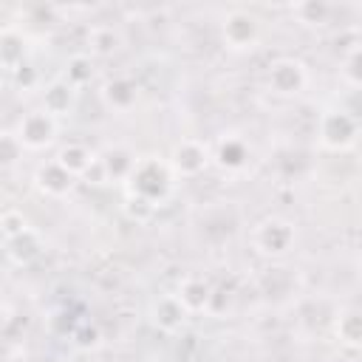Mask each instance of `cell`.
I'll list each match as a JSON object with an SVG mask.
<instances>
[{"label": "cell", "mask_w": 362, "mask_h": 362, "mask_svg": "<svg viewBox=\"0 0 362 362\" xmlns=\"http://www.w3.org/2000/svg\"><path fill=\"white\" fill-rule=\"evenodd\" d=\"M173 178H175V173H173L170 161L156 158V156H144V158H139V164H136V170L124 187H127V195H139V198L150 201L153 206H158L170 195Z\"/></svg>", "instance_id": "1"}, {"label": "cell", "mask_w": 362, "mask_h": 362, "mask_svg": "<svg viewBox=\"0 0 362 362\" xmlns=\"http://www.w3.org/2000/svg\"><path fill=\"white\" fill-rule=\"evenodd\" d=\"M263 37V25H260V17L252 14L249 8H229L221 20V40L229 51L235 54H243V51H252L257 48Z\"/></svg>", "instance_id": "2"}, {"label": "cell", "mask_w": 362, "mask_h": 362, "mask_svg": "<svg viewBox=\"0 0 362 362\" xmlns=\"http://www.w3.org/2000/svg\"><path fill=\"white\" fill-rule=\"evenodd\" d=\"M252 243H255V249H257L260 255H266V257H283V255H288V252L294 249V243H297V229H294L291 221L272 215V218H263V221L255 226Z\"/></svg>", "instance_id": "3"}, {"label": "cell", "mask_w": 362, "mask_h": 362, "mask_svg": "<svg viewBox=\"0 0 362 362\" xmlns=\"http://www.w3.org/2000/svg\"><path fill=\"white\" fill-rule=\"evenodd\" d=\"M14 136H17V141L23 144V150H31V153L45 150V147H51V144L57 141V136H59V119L51 116L48 110H42V107H40V110H28V113L17 122Z\"/></svg>", "instance_id": "4"}, {"label": "cell", "mask_w": 362, "mask_h": 362, "mask_svg": "<svg viewBox=\"0 0 362 362\" xmlns=\"http://www.w3.org/2000/svg\"><path fill=\"white\" fill-rule=\"evenodd\" d=\"M266 85L277 96H297L308 88V65L297 57H280L269 65Z\"/></svg>", "instance_id": "5"}, {"label": "cell", "mask_w": 362, "mask_h": 362, "mask_svg": "<svg viewBox=\"0 0 362 362\" xmlns=\"http://www.w3.org/2000/svg\"><path fill=\"white\" fill-rule=\"evenodd\" d=\"M356 133H359V124L351 113L345 110H325L320 116V124H317V139L325 150H348L354 141H356Z\"/></svg>", "instance_id": "6"}, {"label": "cell", "mask_w": 362, "mask_h": 362, "mask_svg": "<svg viewBox=\"0 0 362 362\" xmlns=\"http://www.w3.org/2000/svg\"><path fill=\"white\" fill-rule=\"evenodd\" d=\"M167 161H170V167H173L175 175L195 178V175H201V173L209 167L212 153H209V147H206L204 141H198V139H181V141L173 147V153H170Z\"/></svg>", "instance_id": "7"}, {"label": "cell", "mask_w": 362, "mask_h": 362, "mask_svg": "<svg viewBox=\"0 0 362 362\" xmlns=\"http://www.w3.org/2000/svg\"><path fill=\"white\" fill-rule=\"evenodd\" d=\"M175 300L187 308V314H201V311H209L212 308V300H215V288L206 277H198V274H187L178 286H175Z\"/></svg>", "instance_id": "8"}, {"label": "cell", "mask_w": 362, "mask_h": 362, "mask_svg": "<svg viewBox=\"0 0 362 362\" xmlns=\"http://www.w3.org/2000/svg\"><path fill=\"white\" fill-rule=\"evenodd\" d=\"M74 181H76V178H74L57 158L40 164V167L34 170V187H37V192L45 195V198H65V195L74 189Z\"/></svg>", "instance_id": "9"}, {"label": "cell", "mask_w": 362, "mask_h": 362, "mask_svg": "<svg viewBox=\"0 0 362 362\" xmlns=\"http://www.w3.org/2000/svg\"><path fill=\"white\" fill-rule=\"evenodd\" d=\"M99 96H102V102H105L110 110L127 113V110H133L136 102H139V85H136L130 76H110V79L102 82Z\"/></svg>", "instance_id": "10"}, {"label": "cell", "mask_w": 362, "mask_h": 362, "mask_svg": "<svg viewBox=\"0 0 362 362\" xmlns=\"http://www.w3.org/2000/svg\"><path fill=\"white\" fill-rule=\"evenodd\" d=\"M150 320H153V325H156L161 334H178V331L187 325L189 314H187V308L175 300V294H164V297H158V300L150 305Z\"/></svg>", "instance_id": "11"}, {"label": "cell", "mask_w": 362, "mask_h": 362, "mask_svg": "<svg viewBox=\"0 0 362 362\" xmlns=\"http://www.w3.org/2000/svg\"><path fill=\"white\" fill-rule=\"evenodd\" d=\"M212 161L226 170V173H240L249 164V144L240 136H221L215 150H212Z\"/></svg>", "instance_id": "12"}, {"label": "cell", "mask_w": 362, "mask_h": 362, "mask_svg": "<svg viewBox=\"0 0 362 362\" xmlns=\"http://www.w3.org/2000/svg\"><path fill=\"white\" fill-rule=\"evenodd\" d=\"M85 42H88L90 57L107 59V57H113V54L122 51L124 37H122V31H119L116 25H110V23H99V25H90V28H88Z\"/></svg>", "instance_id": "13"}, {"label": "cell", "mask_w": 362, "mask_h": 362, "mask_svg": "<svg viewBox=\"0 0 362 362\" xmlns=\"http://www.w3.org/2000/svg\"><path fill=\"white\" fill-rule=\"evenodd\" d=\"M99 158H102V164H105L107 181H122V184H127V178L133 175V170H136V164H139V156H136L130 147H124V144L107 147L105 153H99Z\"/></svg>", "instance_id": "14"}, {"label": "cell", "mask_w": 362, "mask_h": 362, "mask_svg": "<svg viewBox=\"0 0 362 362\" xmlns=\"http://www.w3.org/2000/svg\"><path fill=\"white\" fill-rule=\"evenodd\" d=\"M96 156H99V153H93L90 147H85L82 141H68V144H62V147L57 150V156H54V158H57V161H59V164H62L74 178H82V175H85V170L96 161Z\"/></svg>", "instance_id": "15"}, {"label": "cell", "mask_w": 362, "mask_h": 362, "mask_svg": "<svg viewBox=\"0 0 362 362\" xmlns=\"http://www.w3.org/2000/svg\"><path fill=\"white\" fill-rule=\"evenodd\" d=\"M74 99H76V88L68 85L65 79H57L42 90V110H48L51 116L59 119L74 107Z\"/></svg>", "instance_id": "16"}, {"label": "cell", "mask_w": 362, "mask_h": 362, "mask_svg": "<svg viewBox=\"0 0 362 362\" xmlns=\"http://www.w3.org/2000/svg\"><path fill=\"white\" fill-rule=\"evenodd\" d=\"M334 337L345 348H362V308H345L334 320Z\"/></svg>", "instance_id": "17"}, {"label": "cell", "mask_w": 362, "mask_h": 362, "mask_svg": "<svg viewBox=\"0 0 362 362\" xmlns=\"http://www.w3.org/2000/svg\"><path fill=\"white\" fill-rule=\"evenodd\" d=\"M6 246H8V257L23 266V263H31L34 257H40V252H42V238H40V232L31 226V229L23 232L20 238L8 240Z\"/></svg>", "instance_id": "18"}, {"label": "cell", "mask_w": 362, "mask_h": 362, "mask_svg": "<svg viewBox=\"0 0 362 362\" xmlns=\"http://www.w3.org/2000/svg\"><path fill=\"white\" fill-rule=\"evenodd\" d=\"M0 59L6 71H14L17 65H23V37L14 28H3L0 34Z\"/></svg>", "instance_id": "19"}, {"label": "cell", "mask_w": 362, "mask_h": 362, "mask_svg": "<svg viewBox=\"0 0 362 362\" xmlns=\"http://www.w3.org/2000/svg\"><path fill=\"white\" fill-rule=\"evenodd\" d=\"M291 14L303 23V25H322L331 14V6L325 0H303L291 6Z\"/></svg>", "instance_id": "20"}, {"label": "cell", "mask_w": 362, "mask_h": 362, "mask_svg": "<svg viewBox=\"0 0 362 362\" xmlns=\"http://www.w3.org/2000/svg\"><path fill=\"white\" fill-rule=\"evenodd\" d=\"M93 76V59L90 54H74L68 62H65V82L74 85V88H82L88 85Z\"/></svg>", "instance_id": "21"}, {"label": "cell", "mask_w": 362, "mask_h": 362, "mask_svg": "<svg viewBox=\"0 0 362 362\" xmlns=\"http://www.w3.org/2000/svg\"><path fill=\"white\" fill-rule=\"evenodd\" d=\"M0 229H3V238H6V243H8V240H14V238H20L23 232H28L31 223H28V218L23 215V209L8 206V209L0 215Z\"/></svg>", "instance_id": "22"}, {"label": "cell", "mask_w": 362, "mask_h": 362, "mask_svg": "<svg viewBox=\"0 0 362 362\" xmlns=\"http://www.w3.org/2000/svg\"><path fill=\"white\" fill-rule=\"evenodd\" d=\"M342 79L354 88H362V42L351 45L342 57Z\"/></svg>", "instance_id": "23"}, {"label": "cell", "mask_w": 362, "mask_h": 362, "mask_svg": "<svg viewBox=\"0 0 362 362\" xmlns=\"http://www.w3.org/2000/svg\"><path fill=\"white\" fill-rule=\"evenodd\" d=\"M71 342H74L76 348H82V351H93V348H99V342H102V331H99L93 322H79V325L71 331Z\"/></svg>", "instance_id": "24"}, {"label": "cell", "mask_w": 362, "mask_h": 362, "mask_svg": "<svg viewBox=\"0 0 362 362\" xmlns=\"http://www.w3.org/2000/svg\"><path fill=\"white\" fill-rule=\"evenodd\" d=\"M20 156H23V144L17 141V136H14L11 130H6L3 139H0V158H3V164L11 167Z\"/></svg>", "instance_id": "25"}, {"label": "cell", "mask_w": 362, "mask_h": 362, "mask_svg": "<svg viewBox=\"0 0 362 362\" xmlns=\"http://www.w3.org/2000/svg\"><path fill=\"white\" fill-rule=\"evenodd\" d=\"M8 74L14 76V82H17V88H20V90H34V88H37V82H40L37 68H34V65H28V62L17 65V68H14V71H8Z\"/></svg>", "instance_id": "26"}, {"label": "cell", "mask_w": 362, "mask_h": 362, "mask_svg": "<svg viewBox=\"0 0 362 362\" xmlns=\"http://www.w3.org/2000/svg\"><path fill=\"white\" fill-rule=\"evenodd\" d=\"M124 212H127L133 221H147V218L156 212V206H153L150 201L139 198V195H127V198H124Z\"/></svg>", "instance_id": "27"}, {"label": "cell", "mask_w": 362, "mask_h": 362, "mask_svg": "<svg viewBox=\"0 0 362 362\" xmlns=\"http://www.w3.org/2000/svg\"><path fill=\"white\" fill-rule=\"evenodd\" d=\"M82 181H85V184H96V187H99V184H107V173H105V164H102V158H99V156H96V161L85 170Z\"/></svg>", "instance_id": "28"}]
</instances>
